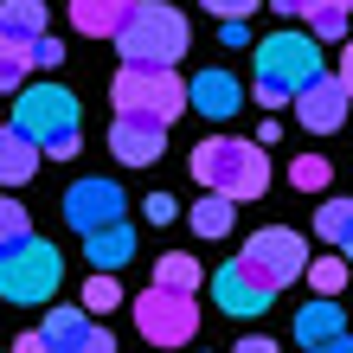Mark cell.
<instances>
[{
	"mask_svg": "<svg viewBox=\"0 0 353 353\" xmlns=\"http://www.w3.org/2000/svg\"><path fill=\"white\" fill-rule=\"evenodd\" d=\"M39 154H52V161H71V154H77V129L52 135V141H46V148H39Z\"/></svg>",
	"mask_w": 353,
	"mask_h": 353,
	"instance_id": "1f68e13d",
	"label": "cell"
},
{
	"mask_svg": "<svg viewBox=\"0 0 353 353\" xmlns=\"http://www.w3.org/2000/svg\"><path fill=\"white\" fill-rule=\"evenodd\" d=\"M174 219H180L174 193H148V225H174Z\"/></svg>",
	"mask_w": 353,
	"mask_h": 353,
	"instance_id": "f546056e",
	"label": "cell"
},
{
	"mask_svg": "<svg viewBox=\"0 0 353 353\" xmlns=\"http://www.w3.org/2000/svg\"><path fill=\"white\" fill-rule=\"evenodd\" d=\"M32 65H65V46H58V39H46V32H39V39H32Z\"/></svg>",
	"mask_w": 353,
	"mask_h": 353,
	"instance_id": "4dcf8cb0",
	"label": "cell"
},
{
	"mask_svg": "<svg viewBox=\"0 0 353 353\" xmlns=\"http://www.w3.org/2000/svg\"><path fill=\"white\" fill-rule=\"evenodd\" d=\"M334 334H347V321H341V302H334V296L308 302L302 315H296V341H302V347H327Z\"/></svg>",
	"mask_w": 353,
	"mask_h": 353,
	"instance_id": "e0dca14e",
	"label": "cell"
},
{
	"mask_svg": "<svg viewBox=\"0 0 353 353\" xmlns=\"http://www.w3.org/2000/svg\"><path fill=\"white\" fill-rule=\"evenodd\" d=\"M110 97H116V110L154 116V122H174V116L186 110V84L174 77V65H135V58H122Z\"/></svg>",
	"mask_w": 353,
	"mask_h": 353,
	"instance_id": "5b68a950",
	"label": "cell"
},
{
	"mask_svg": "<svg viewBox=\"0 0 353 353\" xmlns=\"http://www.w3.org/2000/svg\"><path fill=\"white\" fill-rule=\"evenodd\" d=\"M212 296H219V308H225V315H263L276 289H270V283H263L244 257H232V263H225L219 276H212Z\"/></svg>",
	"mask_w": 353,
	"mask_h": 353,
	"instance_id": "7c38bea8",
	"label": "cell"
},
{
	"mask_svg": "<svg viewBox=\"0 0 353 353\" xmlns=\"http://www.w3.org/2000/svg\"><path fill=\"white\" fill-rule=\"evenodd\" d=\"M135 0H71V26L90 32V39H116L122 13H129Z\"/></svg>",
	"mask_w": 353,
	"mask_h": 353,
	"instance_id": "ac0fdd59",
	"label": "cell"
},
{
	"mask_svg": "<svg viewBox=\"0 0 353 353\" xmlns=\"http://www.w3.org/2000/svg\"><path fill=\"white\" fill-rule=\"evenodd\" d=\"M327 180H334V168H327L321 154H296V168H289V186H302V193H321Z\"/></svg>",
	"mask_w": 353,
	"mask_h": 353,
	"instance_id": "484cf974",
	"label": "cell"
},
{
	"mask_svg": "<svg viewBox=\"0 0 353 353\" xmlns=\"http://www.w3.org/2000/svg\"><path fill=\"white\" fill-rule=\"evenodd\" d=\"M270 7H276L283 19H296V13H302V0H270Z\"/></svg>",
	"mask_w": 353,
	"mask_h": 353,
	"instance_id": "d590c367",
	"label": "cell"
},
{
	"mask_svg": "<svg viewBox=\"0 0 353 353\" xmlns=\"http://www.w3.org/2000/svg\"><path fill=\"white\" fill-rule=\"evenodd\" d=\"M219 39H225V46H251V32H244V19H219Z\"/></svg>",
	"mask_w": 353,
	"mask_h": 353,
	"instance_id": "d6a6232c",
	"label": "cell"
},
{
	"mask_svg": "<svg viewBox=\"0 0 353 353\" xmlns=\"http://www.w3.org/2000/svg\"><path fill=\"white\" fill-rule=\"evenodd\" d=\"M334 251H341V257H347V263H353V219H347V232H341V238H334Z\"/></svg>",
	"mask_w": 353,
	"mask_h": 353,
	"instance_id": "e575fe53",
	"label": "cell"
},
{
	"mask_svg": "<svg viewBox=\"0 0 353 353\" xmlns=\"http://www.w3.org/2000/svg\"><path fill=\"white\" fill-rule=\"evenodd\" d=\"M244 263H251L270 289H289L302 276V263H308V244H302V232H289V225H263V232L244 244Z\"/></svg>",
	"mask_w": 353,
	"mask_h": 353,
	"instance_id": "ba28073f",
	"label": "cell"
},
{
	"mask_svg": "<svg viewBox=\"0 0 353 353\" xmlns=\"http://www.w3.org/2000/svg\"><path fill=\"white\" fill-rule=\"evenodd\" d=\"M154 283H161V289H186V296H199L205 270H199V257H186V251H168V257L154 263Z\"/></svg>",
	"mask_w": 353,
	"mask_h": 353,
	"instance_id": "603a6c76",
	"label": "cell"
},
{
	"mask_svg": "<svg viewBox=\"0 0 353 353\" xmlns=\"http://www.w3.org/2000/svg\"><path fill=\"white\" fill-rule=\"evenodd\" d=\"M341 90L353 97V39H347V46H341Z\"/></svg>",
	"mask_w": 353,
	"mask_h": 353,
	"instance_id": "836d02e7",
	"label": "cell"
},
{
	"mask_svg": "<svg viewBox=\"0 0 353 353\" xmlns=\"http://www.w3.org/2000/svg\"><path fill=\"white\" fill-rule=\"evenodd\" d=\"M122 186L116 180H77L71 193H65V219H71V232H97V225H110L122 219Z\"/></svg>",
	"mask_w": 353,
	"mask_h": 353,
	"instance_id": "4fadbf2b",
	"label": "cell"
},
{
	"mask_svg": "<svg viewBox=\"0 0 353 353\" xmlns=\"http://www.w3.org/2000/svg\"><path fill=\"white\" fill-rule=\"evenodd\" d=\"M186 46H193V32H186V19L168 0H135L116 26V52L135 58V65H180Z\"/></svg>",
	"mask_w": 353,
	"mask_h": 353,
	"instance_id": "3957f363",
	"label": "cell"
},
{
	"mask_svg": "<svg viewBox=\"0 0 353 353\" xmlns=\"http://www.w3.org/2000/svg\"><path fill=\"white\" fill-rule=\"evenodd\" d=\"M84 244H90V270H122V263H129L135 257V232H129V225H122V219H110V225H97V232H84Z\"/></svg>",
	"mask_w": 353,
	"mask_h": 353,
	"instance_id": "9a60e30c",
	"label": "cell"
},
{
	"mask_svg": "<svg viewBox=\"0 0 353 353\" xmlns=\"http://www.w3.org/2000/svg\"><path fill=\"white\" fill-rule=\"evenodd\" d=\"M110 154L122 161V168H154V161L168 154V122L116 110V122H110Z\"/></svg>",
	"mask_w": 353,
	"mask_h": 353,
	"instance_id": "9c48e42d",
	"label": "cell"
},
{
	"mask_svg": "<svg viewBox=\"0 0 353 353\" xmlns=\"http://www.w3.org/2000/svg\"><path fill=\"white\" fill-rule=\"evenodd\" d=\"M58 283H65V257L52 251L46 238H13L7 251H0V302H19V308H39L58 296Z\"/></svg>",
	"mask_w": 353,
	"mask_h": 353,
	"instance_id": "277c9868",
	"label": "cell"
},
{
	"mask_svg": "<svg viewBox=\"0 0 353 353\" xmlns=\"http://www.w3.org/2000/svg\"><path fill=\"white\" fill-rule=\"evenodd\" d=\"M289 103H296V122H302L308 135H334L341 122H347V103L353 97L341 90V77H308Z\"/></svg>",
	"mask_w": 353,
	"mask_h": 353,
	"instance_id": "30bf717a",
	"label": "cell"
},
{
	"mask_svg": "<svg viewBox=\"0 0 353 353\" xmlns=\"http://www.w3.org/2000/svg\"><path fill=\"white\" fill-rule=\"evenodd\" d=\"M199 7L212 13V19H251V13H257V0H199Z\"/></svg>",
	"mask_w": 353,
	"mask_h": 353,
	"instance_id": "f1b7e54d",
	"label": "cell"
},
{
	"mask_svg": "<svg viewBox=\"0 0 353 353\" xmlns=\"http://www.w3.org/2000/svg\"><path fill=\"white\" fill-rule=\"evenodd\" d=\"M26 232H32V225H26V205H19V199H0V251H7L13 238H26Z\"/></svg>",
	"mask_w": 353,
	"mask_h": 353,
	"instance_id": "83f0119b",
	"label": "cell"
},
{
	"mask_svg": "<svg viewBox=\"0 0 353 353\" xmlns=\"http://www.w3.org/2000/svg\"><path fill=\"white\" fill-rule=\"evenodd\" d=\"M39 334H46V353H110L116 347V334L97 327L84 308H52Z\"/></svg>",
	"mask_w": 353,
	"mask_h": 353,
	"instance_id": "8fae6325",
	"label": "cell"
},
{
	"mask_svg": "<svg viewBox=\"0 0 353 353\" xmlns=\"http://www.w3.org/2000/svg\"><path fill=\"white\" fill-rule=\"evenodd\" d=\"M347 219H353V199H321V212H315V232L334 244L341 232H347Z\"/></svg>",
	"mask_w": 353,
	"mask_h": 353,
	"instance_id": "4316f807",
	"label": "cell"
},
{
	"mask_svg": "<svg viewBox=\"0 0 353 353\" xmlns=\"http://www.w3.org/2000/svg\"><path fill=\"white\" fill-rule=\"evenodd\" d=\"M26 71H32V39L0 32V97H13L19 84H26Z\"/></svg>",
	"mask_w": 353,
	"mask_h": 353,
	"instance_id": "ffe728a7",
	"label": "cell"
},
{
	"mask_svg": "<svg viewBox=\"0 0 353 353\" xmlns=\"http://www.w3.org/2000/svg\"><path fill=\"white\" fill-rule=\"evenodd\" d=\"M347 0H302V13L296 19H308V32L321 39V46H334V39H347Z\"/></svg>",
	"mask_w": 353,
	"mask_h": 353,
	"instance_id": "d6986e66",
	"label": "cell"
},
{
	"mask_svg": "<svg viewBox=\"0 0 353 353\" xmlns=\"http://www.w3.org/2000/svg\"><path fill=\"white\" fill-rule=\"evenodd\" d=\"M232 212H238V199H225V193L205 186V199H193V232L199 238H225L232 232Z\"/></svg>",
	"mask_w": 353,
	"mask_h": 353,
	"instance_id": "44dd1931",
	"label": "cell"
},
{
	"mask_svg": "<svg viewBox=\"0 0 353 353\" xmlns=\"http://www.w3.org/2000/svg\"><path fill=\"white\" fill-rule=\"evenodd\" d=\"M39 174V141L32 135H19L13 122L0 129V186H19V180H32Z\"/></svg>",
	"mask_w": 353,
	"mask_h": 353,
	"instance_id": "2e32d148",
	"label": "cell"
},
{
	"mask_svg": "<svg viewBox=\"0 0 353 353\" xmlns=\"http://www.w3.org/2000/svg\"><path fill=\"white\" fill-rule=\"evenodd\" d=\"M116 302H122V289H116V270H97V276L84 283V315H110Z\"/></svg>",
	"mask_w": 353,
	"mask_h": 353,
	"instance_id": "d4e9b609",
	"label": "cell"
},
{
	"mask_svg": "<svg viewBox=\"0 0 353 353\" xmlns=\"http://www.w3.org/2000/svg\"><path fill=\"white\" fill-rule=\"evenodd\" d=\"M302 276L315 283V296H341L347 289V257H315V263H302Z\"/></svg>",
	"mask_w": 353,
	"mask_h": 353,
	"instance_id": "cb8c5ba5",
	"label": "cell"
},
{
	"mask_svg": "<svg viewBox=\"0 0 353 353\" xmlns=\"http://www.w3.org/2000/svg\"><path fill=\"white\" fill-rule=\"evenodd\" d=\"M308 77H321V39L315 32H276L257 46V103L283 110Z\"/></svg>",
	"mask_w": 353,
	"mask_h": 353,
	"instance_id": "7a4b0ae2",
	"label": "cell"
},
{
	"mask_svg": "<svg viewBox=\"0 0 353 353\" xmlns=\"http://www.w3.org/2000/svg\"><path fill=\"white\" fill-rule=\"evenodd\" d=\"M13 129L32 135L39 148H46L52 135L77 129V97H71L65 84H19V90H13Z\"/></svg>",
	"mask_w": 353,
	"mask_h": 353,
	"instance_id": "52a82bcc",
	"label": "cell"
},
{
	"mask_svg": "<svg viewBox=\"0 0 353 353\" xmlns=\"http://www.w3.org/2000/svg\"><path fill=\"white\" fill-rule=\"evenodd\" d=\"M0 32L39 39V32H46V0H0Z\"/></svg>",
	"mask_w": 353,
	"mask_h": 353,
	"instance_id": "7402d4cb",
	"label": "cell"
},
{
	"mask_svg": "<svg viewBox=\"0 0 353 353\" xmlns=\"http://www.w3.org/2000/svg\"><path fill=\"white\" fill-rule=\"evenodd\" d=\"M238 103H244V90H238L232 71H193V84H186V110H199V116H212V122L238 116Z\"/></svg>",
	"mask_w": 353,
	"mask_h": 353,
	"instance_id": "5bb4252c",
	"label": "cell"
},
{
	"mask_svg": "<svg viewBox=\"0 0 353 353\" xmlns=\"http://www.w3.org/2000/svg\"><path fill=\"white\" fill-rule=\"evenodd\" d=\"M135 334L154 341V347H186V341L199 334V308H193V296H186V289L148 283V289L135 296Z\"/></svg>",
	"mask_w": 353,
	"mask_h": 353,
	"instance_id": "8992f818",
	"label": "cell"
},
{
	"mask_svg": "<svg viewBox=\"0 0 353 353\" xmlns=\"http://www.w3.org/2000/svg\"><path fill=\"white\" fill-rule=\"evenodd\" d=\"M193 180L212 186L225 199H263L270 186V154L263 141H238V135H212L193 148Z\"/></svg>",
	"mask_w": 353,
	"mask_h": 353,
	"instance_id": "6da1fadb",
	"label": "cell"
}]
</instances>
